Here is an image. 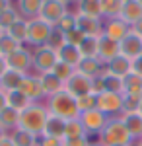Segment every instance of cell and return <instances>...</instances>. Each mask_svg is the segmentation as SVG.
<instances>
[{
    "label": "cell",
    "mask_w": 142,
    "mask_h": 146,
    "mask_svg": "<svg viewBox=\"0 0 142 146\" xmlns=\"http://www.w3.org/2000/svg\"><path fill=\"white\" fill-rule=\"evenodd\" d=\"M138 113L142 115V100H140V105H138Z\"/></svg>",
    "instance_id": "obj_54"
},
{
    "label": "cell",
    "mask_w": 142,
    "mask_h": 146,
    "mask_svg": "<svg viewBox=\"0 0 142 146\" xmlns=\"http://www.w3.org/2000/svg\"><path fill=\"white\" fill-rule=\"evenodd\" d=\"M121 121L127 127V131L132 136V140H140L142 138V115L140 113H123Z\"/></svg>",
    "instance_id": "obj_19"
},
{
    "label": "cell",
    "mask_w": 142,
    "mask_h": 146,
    "mask_svg": "<svg viewBox=\"0 0 142 146\" xmlns=\"http://www.w3.org/2000/svg\"><path fill=\"white\" fill-rule=\"evenodd\" d=\"M76 27L84 33V37H101L103 35V20L101 18L76 14Z\"/></svg>",
    "instance_id": "obj_11"
},
{
    "label": "cell",
    "mask_w": 142,
    "mask_h": 146,
    "mask_svg": "<svg viewBox=\"0 0 142 146\" xmlns=\"http://www.w3.org/2000/svg\"><path fill=\"white\" fill-rule=\"evenodd\" d=\"M140 100L142 98H136V96H123V113H138Z\"/></svg>",
    "instance_id": "obj_41"
},
{
    "label": "cell",
    "mask_w": 142,
    "mask_h": 146,
    "mask_svg": "<svg viewBox=\"0 0 142 146\" xmlns=\"http://www.w3.org/2000/svg\"><path fill=\"white\" fill-rule=\"evenodd\" d=\"M78 136H88L84 125L80 121V117L76 119H68L66 121V129H64V138H78ZM62 138V140H64Z\"/></svg>",
    "instance_id": "obj_34"
},
{
    "label": "cell",
    "mask_w": 142,
    "mask_h": 146,
    "mask_svg": "<svg viewBox=\"0 0 142 146\" xmlns=\"http://www.w3.org/2000/svg\"><path fill=\"white\" fill-rule=\"evenodd\" d=\"M76 72L84 74L88 78H98V76H101V74L105 72V64L99 60L98 56H94V58H86V56H84V58L78 62Z\"/></svg>",
    "instance_id": "obj_17"
},
{
    "label": "cell",
    "mask_w": 142,
    "mask_h": 146,
    "mask_svg": "<svg viewBox=\"0 0 142 146\" xmlns=\"http://www.w3.org/2000/svg\"><path fill=\"white\" fill-rule=\"evenodd\" d=\"M132 31H134L136 35H140V37H142V20H140L138 23H134V25H132Z\"/></svg>",
    "instance_id": "obj_48"
},
{
    "label": "cell",
    "mask_w": 142,
    "mask_h": 146,
    "mask_svg": "<svg viewBox=\"0 0 142 146\" xmlns=\"http://www.w3.org/2000/svg\"><path fill=\"white\" fill-rule=\"evenodd\" d=\"M60 2H62V4H66V6H68V8H70V6H72V4H74V6H76V2H78V0H60Z\"/></svg>",
    "instance_id": "obj_52"
},
{
    "label": "cell",
    "mask_w": 142,
    "mask_h": 146,
    "mask_svg": "<svg viewBox=\"0 0 142 146\" xmlns=\"http://www.w3.org/2000/svg\"><path fill=\"white\" fill-rule=\"evenodd\" d=\"M70 12V8L62 4L60 0H43V6H41V12H39V18L45 20L51 25H56L60 18H64L66 14Z\"/></svg>",
    "instance_id": "obj_9"
},
{
    "label": "cell",
    "mask_w": 142,
    "mask_h": 146,
    "mask_svg": "<svg viewBox=\"0 0 142 146\" xmlns=\"http://www.w3.org/2000/svg\"><path fill=\"white\" fill-rule=\"evenodd\" d=\"M12 4H14L12 0H0V12H4L6 8H10Z\"/></svg>",
    "instance_id": "obj_47"
},
{
    "label": "cell",
    "mask_w": 142,
    "mask_h": 146,
    "mask_svg": "<svg viewBox=\"0 0 142 146\" xmlns=\"http://www.w3.org/2000/svg\"><path fill=\"white\" fill-rule=\"evenodd\" d=\"M0 146H16V144L12 142V138H10V136H8L6 140H2V142H0Z\"/></svg>",
    "instance_id": "obj_51"
},
{
    "label": "cell",
    "mask_w": 142,
    "mask_h": 146,
    "mask_svg": "<svg viewBox=\"0 0 142 146\" xmlns=\"http://www.w3.org/2000/svg\"><path fill=\"white\" fill-rule=\"evenodd\" d=\"M45 105L51 115H56V117H62V119H76L80 117V111H78V103H76V98L70 96L66 90L58 92L55 96H49L45 100Z\"/></svg>",
    "instance_id": "obj_2"
},
{
    "label": "cell",
    "mask_w": 142,
    "mask_h": 146,
    "mask_svg": "<svg viewBox=\"0 0 142 146\" xmlns=\"http://www.w3.org/2000/svg\"><path fill=\"white\" fill-rule=\"evenodd\" d=\"M10 138L16 146H37V142H39V136L31 135V133H27V131H23V129L12 131Z\"/></svg>",
    "instance_id": "obj_30"
},
{
    "label": "cell",
    "mask_w": 142,
    "mask_h": 146,
    "mask_svg": "<svg viewBox=\"0 0 142 146\" xmlns=\"http://www.w3.org/2000/svg\"><path fill=\"white\" fill-rule=\"evenodd\" d=\"M119 49H121V55L131 58V60L140 58V55H142V37L136 35L131 29V31L127 33V37H125L123 41H119Z\"/></svg>",
    "instance_id": "obj_12"
},
{
    "label": "cell",
    "mask_w": 142,
    "mask_h": 146,
    "mask_svg": "<svg viewBox=\"0 0 142 146\" xmlns=\"http://www.w3.org/2000/svg\"><path fill=\"white\" fill-rule=\"evenodd\" d=\"M105 72H109L113 76H119V78H125L132 72V60L123 55L113 56L109 62H105Z\"/></svg>",
    "instance_id": "obj_16"
},
{
    "label": "cell",
    "mask_w": 142,
    "mask_h": 146,
    "mask_svg": "<svg viewBox=\"0 0 142 146\" xmlns=\"http://www.w3.org/2000/svg\"><path fill=\"white\" fill-rule=\"evenodd\" d=\"M80 121H82L88 136H90V135H99V133L105 129L109 117H107L105 113H101L99 109H92V111L80 113Z\"/></svg>",
    "instance_id": "obj_10"
},
{
    "label": "cell",
    "mask_w": 142,
    "mask_h": 146,
    "mask_svg": "<svg viewBox=\"0 0 142 146\" xmlns=\"http://www.w3.org/2000/svg\"><path fill=\"white\" fill-rule=\"evenodd\" d=\"M43 6V0H16V8L23 20H35L39 18V12Z\"/></svg>",
    "instance_id": "obj_21"
},
{
    "label": "cell",
    "mask_w": 142,
    "mask_h": 146,
    "mask_svg": "<svg viewBox=\"0 0 142 146\" xmlns=\"http://www.w3.org/2000/svg\"><path fill=\"white\" fill-rule=\"evenodd\" d=\"M138 2H140V4H142V0H138Z\"/></svg>",
    "instance_id": "obj_58"
},
{
    "label": "cell",
    "mask_w": 142,
    "mask_h": 146,
    "mask_svg": "<svg viewBox=\"0 0 142 146\" xmlns=\"http://www.w3.org/2000/svg\"><path fill=\"white\" fill-rule=\"evenodd\" d=\"M49 119V109L45 103H31L27 109H23L20 113V127L27 133H31L35 136H43L45 123Z\"/></svg>",
    "instance_id": "obj_1"
},
{
    "label": "cell",
    "mask_w": 142,
    "mask_h": 146,
    "mask_svg": "<svg viewBox=\"0 0 142 146\" xmlns=\"http://www.w3.org/2000/svg\"><path fill=\"white\" fill-rule=\"evenodd\" d=\"M20 47L22 45H20L18 41H14L6 31H2V35H0V56H8L10 53L18 51Z\"/></svg>",
    "instance_id": "obj_36"
},
{
    "label": "cell",
    "mask_w": 142,
    "mask_h": 146,
    "mask_svg": "<svg viewBox=\"0 0 142 146\" xmlns=\"http://www.w3.org/2000/svg\"><path fill=\"white\" fill-rule=\"evenodd\" d=\"M64 129H66V119L62 117H56L49 113V119L45 123L43 129V136H53V138H64Z\"/></svg>",
    "instance_id": "obj_20"
},
{
    "label": "cell",
    "mask_w": 142,
    "mask_h": 146,
    "mask_svg": "<svg viewBox=\"0 0 142 146\" xmlns=\"http://www.w3.org/2000/svg\"><path fill=\"white\" fill-rule=\"evenodd\" d=\"M98 140L103 146H121V144H132V136L129 135L127 127L123 125L121 117H113L107 121L105 129L98 135Z\"/></svg>",
    "instance_id": "obj_3"
},
{
    "label": "cell",
    "mask_w": 142,
    "mask_h": 146,
    "mask_svg": "<svg viewBox=\"0 0 142 146\" xmlns=\"http://www.w3.org/2000/svg\"><path fill=\"white\" fill-rule=\"evenodd\" d=\"M98 109L105 113L109 119L121 117L123 113V94H113V92H103L98 96Z\"/></svg>",
    "instance_id": "obj_7"
},
{
    "label": "cell",
    "mask_w": 142,
    "mask_h": 146,
    "mask_svg": "<svg viewBox=\"0 0 142 146\" xmlns=\"http://www.w3.org/2000/svg\"><path fill=\"white\" fill-rule=\"evenodd\" d=\"M121 55V49H119V41L115 39H109L107 35H101L99 37V51H98V58L105 64L109 62L113 56Z\"/></svg>",
    "instance_id": "obj_18"
},
{
    "label": "cell",
    "mask_w": 142,
    "mask_h": 146,
    "mask_svg": "<svg viewBox=\"0 0 142 146\" xmlns=\"http://www.w3.org/2000/svg\"><path fill=\"white\" fill-rule=\"evenodd\" d=\"M72 12L84 14V16H92V18H101V0H78L76 10H72Z\"/></svg>",
    "instance_id": "obj_25"
},
{
    "label": "cell",
    "mask_w": 142,
    "mask_h": 146,
    "mask_svg": "<svg viewBox=\"0 0 142 146\" xmlns=\"http://www.w3.org/2000/svg\"><path fill=\"white\" fill-rule=\"evenodd\" d=\"M103 86H105V92L123 94V78L113 76V74H109V72H103Z\"/></svg>",
    "instance_id": "obj_37"
},
{
    "label": "cell",
    "mask_w": 142,
    "mask_h": 146,
    "mask_svg": "<svg viewBox=\"0 0 142 146\" xmlns=\"http://www.w3.org/2000/svg\"><path fill=\"white\" fill-rule=\"evenodd\" d=\"M78 49H80L82 58H84V56H86V58H94V56H98L99 37H84V39H82V43L78 45Z\"/></svg>",
    "instance_id": "obj_32"
},
{
    "label": "cell",
    "mask_w": 142,
    "mask_h": 146,
    "mask_svg": "<svg viewBox=\"0 0 142 146\" xmlns=\"http://www.w3.org/2000/svg\"><path fill=\"white\" fill-rule=\"evenodd\" d=\"M4 107H8V101H6V92L0 90V111H2Z\"/></svg>",
    "instance_id": "obj_46"
},
{
    "label": "cell",
    "mask_w": 142,
    "mask_h": 146,
    "mask_svg": "<svg viewBox=\"0 0 142 146\" xmlns=\"http://www.w3.org/2000/svg\"><path fill=\"white\" fill-rule=\"evenodd\" d=\"M6 101H8V107H12V109H16V111H20V113H22L23 109H27L33 103V101L29 100L25 94H22L20 90L6 92Z\"/></svg>",
    "instance_id": "obj_26"
},
{
    "label": "cell",
    "mask_w": 142,
    "mask_h": 146,
    "mask_svg": "<svg viewBox=\"0 0 142 146\" xmlns=\"http://www.w3.org/2000/svg\"><path fill=\"white\" fill-rule=\"evenodd\" d=\"M39 78H41V84H43V90H45V94H47V98H49V96H55V94H58V92L64 90V84L56 78L53 72L41 74Z\"/></svg>",
    "instance_id": "obj_28"
},
{
    "label": "cell",
    "mask_w": 142,
    "mask_h": 146,
    "mask_svg": "<svg viewBox=\"0 0 142 146\" xmlns=\"http://www.w3.org/2000/svg\"><path fill=\"white\" fill-rule=\"evenodd\" d=\"M6 33L10 35L14 41H18L20 45H25L27 47V33H29V22L27 20H23V18H20L18 22L14 23L12 27H8V31Z\"/></svg>",
    "instance_id": "obj_24"
},
{
    "label": "cell",
    "mask_w": 142,
    "mask_h": 146,
    "mask_svg": "<svg viewBox=\"0 0 142 146\" xmlns=\"http://www.w3.org/2000/svg\"><path fill=\"white\" fill-rule=\"evenodd\" d=\"M90 146H103V144H101L99 140H92V144H90Z\"/></svg>",
    "instance_id": "obj_53"
},
{
    "label": "cell",
    "mask_w": 142,
    "mask_h": 146,
    "mask_svg": "<svg viewBox=\"0 0 142 146\" xmlns=\"http://www.w3.org/2000/svg\"><path fill=\"white\" fill-rule=\"evenodd\" d=\"M134 142H136V146H142V138L140 140H134Z\"/></svg>",
    "instance_id": "obj_55"
},
{
    "label": "cell",
    "mask_w": 142,
    "mask_h": 146,
    "mask_svg": "<svg viewBox=\"0 0 142 146\" xmlns=\"http://www.w3.org/2000/svg\"><path fill=\"white\" fill-rule=\"evenodd\" d=\"M121 146H131V144H121Z\"/></svg>",
    "instance_id": "obj_56"
},
{
    "label": "cell",
    "mask_w": 142,
    "mask_h": 146,
    "mask_svg": "<svg viewBox=\"0 0 142 146\" xmlns=\"http://www.w3.org/2000/svg\"><path fill=\"white\" fill-rule=\"evenodd\" d=\"M6 60H4V56H0V78H2V74H4V70H6Z\"/></svg>",
    "instance_id": "obj_50"
},
{
    "label": "cell",
    "mask_w": 142,
    "mask_h": 146,
    "mask_svg": "<svg viewBox=\"0 0 142 146\" xmlns=\"http://www.w3.org/2000/svg\"><path fill=\"white\" fill-rule=\"evenodd\" d=\"M20 92L25 94L33 103H45V100H47V94H45V90H43L41 78H39L37 74H33V72L25 74L22 86H20Z\"/></svg>",
    "instance_id": "obj_8"
},
{
    "label": "cell",
    "mask_w": 142,
    "mask_h": 146,
    "mask_svg": "<svg viewBox=\"0 0 142 146\" xmlns=\"http://www.w3.org/2000/svg\"><path fill=\"white\" fill-rule=\"evenodd\" d=\"M92 80L94 78H88L80 72H74V76L64 84V90L74 98H82L86 94H92Z\"/></svg>",
    "instance_id": "obj_13"
},
{
    "label": "cell",
    "mask_w": 142,
    "mask_h": 146,
    "mask_svg": "<svg viewBox=\"0 0 142 146\" xmlns=\"http://www.w3.org/2000/svg\"><path fill=\"white\" fill-rule=\"evenodd\" d=\"M25 74L18 72V70H12V68H6L2 78H0V90L4 92H14V90H20Z\"/></svg>",
    "instance_id": "obj_22"
},
{
    "label": "cell",
    "mask_w": 142,
    "mask_h": 146,
    "mask_svg": "<svg viewBox=\"0 0 142 146\" xmlns=\"http://www.w3.org/2000/svg\"><path fill=\"white\" fill-rule=\"evenodd\" d=\"M76 103H78V111L80 113L98 109V96L96 94H86L82 98H76Z\"/></svg>",
    "instance_id": "obj_38"
},
{
    "label": "cell",
    "mask_w": 142,
    "mask_h": 146,
    "mask_svg": "<svg viewBox=\"0 0 142 146\" xmlns=\"http://www.w3.org/2000/svg\"><path fill=\"white\" fill-rule=\"evenodd\" d=\"M66 37V43H68V45H80V43H82V39H84V33H82V31H80V29H72V31H68V33L64 35Z\"/></svg>",
    "instance_id": "obj_42"
},
{
    "label": "cell",
    "mask_w": 142,
    "mask_h": 146,
    "mask_svg": "<svg viewBox=\"0 0 142 146\" xmlns=\"http://www.w3.org/2000/svg\"><path fill=\"white\" fill-rule=\"evenodd\" d=\"M123 0H101V18L103 20H113L121 16Z\"/></svg>",
    "instance_id": "obj_31"
},
{
    "label": "cell",
    "mask_w": 142,
    "mask_h": 146,
    "mask_svg": "<svg viewBox=\"0 0 142 146\" xmlns=\"http://www.w3.org/2000/svg\"><path fill=\"white\" fill-rule=\"evenodd\" d=\"M92 140L90 136H78V138H64L62 146H90Z\"/></svg>",
    "instance_id": "obj_43"
},
{
    "label": "cell",
    "mask_w": 142,
    "mask_h": 146,
    "mask_svg": "<svg viewBox=\"0 0 142 146\" xmlns=\"http://www.w3.org/2000/svg\"><path fill=\"white\" fill-rule=\"evenodd\" d=\"M31 58H33L31 72L41 76V74H47L55 68V64L58 62V53L55 49H51L49 45H43L31 49Z\"/></svg>",
    "instance_id": "obj_4"
},
{
    "label": "cell",
    "mask_w": 142,
    "mask_h": 146,
    "mask_svg": "<svg viewBox=\"0 0 142 146\" xmlns=\"http://www.w3.org/2000/svg\"><path fill=\"white\" fill-rule=\"evenodd\" d=\"M58 60H62L66 64H70V66H78V62L82 60V55H80V49L76 45H68L66 43L60 51H58Z\"/></svg>",
    "instance_id": "obj_29"
},
{
    "label": "cell",
    "mask_w": 142,
    "mask_h": 146,
    "mask_svg": "<svg viewBox=\"0 0 142 146\" xmlns=\"http://www.w3.org/2000/svg\"><path fill=\"white\" fill-rule=\"evenodd\" d=\"M37 146H62L60 138H53V136H39Z\"/></svg>",
    "instance_id": "obj_44"
},
{
    "label": "cell",
    "mask_w": 142,
    "mask_h": 146,
    "mask_svg": "<svg viewBox=\"0 0 142 146\" xmlns=\"http://www.w3.org/2000/svg\"><path fill=\"white\" fill-rule=\"evenodd\" d=\"M132 72H136V74H142V58H136V60H132Z\"/></svg>",
    "instance_id": "obj_45"
},
{
    "label": "cell",
    "mask_w": 142,
    "mask_h": 146,
    "mask_svg": "<svg viewBox=\"0 0 142 146\" xmlns=\"http://www.w3.org/2000/svg\"><path fill=\"white\" fill-rule=\"evenodd\" d=\"M51 72H53V74H55V76H56L58 80H60L62 84H66L68 80L74 76L76 68H74V66H70V64H66V62H62V60H58V62L55 64V68H53Z\"/></svg>",
    "instance_id": "obj_35"
},
{
    "label": "cell",
    "mask_w": 142,
    "mask_h": 146,
    "mask_svg": "<svg viewBox=\"0 0 142 146\" xmlns=\"http://www.w3.org/2000/svg\"><path fill=\"white\" fill-rule=\"evenodd\" d=\"M0 35H2V29H0Z\"/></svg>",
    "instance_id": "obj_57"
},
{
    "label": "cell",
    "mask_w": 142,
    "mask_h": 146,
    "mask_svg": "<svg viewBox=\"0 0 142 146\" xmlns=\"http://www.w3.org/2000/svg\"><path fill=\"white\" fill-rule=\"evenodd\" d=\"M6 60V66L12 68V70H18L22 74H29L33 66V58H31V49L29 47L22 45L18 51L10 53L8 56H4Z\"/></svg>",
    "instance_id": "obj_6"
},
{
    "label": "cell",
    "mask_w": 142,
    "mask_h": 146,
    "mask_svg": "<svg viewBox=\"0 0 142 146\" xmlns=\"http://www.w3.org/2000/svg\"><path fill=\"white\" fill-rule=\"evenodd\" d=\"M0 125L12 133V131H16L18 127H20V111H16V109H12V107H4L2 111H0Z\"/></svg>",
    "instance_id": "obj_27"
},
{
    "label": "cell",
    "mask_w": 142,
    "mask_h": 146,
    "mask_svg": "<svg viewBox=\"0 0 142 146\" xmlns=\"http://www.w3.org/2000/svg\"><path fill=\"white\" fill-rule=\"evenodd\" d=\"M20 18H22V16H20L18 8H16V4H12L10 8L0 12V29H2V31H8V27H12Z\"/></svg>",
    "instance_id": "obj_33"
},
{
    "label": "cell",
    "mask_w": 142,
    "mask_h": 146,
    "mask_svg": "<svg viewBox=\"0 0 142 146\" xmlns=\"http://www.w3.org/2000/svg\"><path fill=\"white\" fill-rule=\"evenodd\" d=\"M121 20L129 25H134L142 20V4L138 0H123V8H121Z\"/></svg>",
    "instance_id": "obj_15"
},
{
    "label": "cell",
    "mask_w": 142,
    "mask_h": 146,
    "mask_svg": "<svg viewBox=\"0 0 142 146\" xmlns=\"http://www.w3.org/2000/svg\"><path fill=\"white\" fill-rule=\"evenodd\" d=\"M132 27L129 23H125L121 18H113V20H103V35H107L109 39L115 41H123L127 33L131 31Z\"/></svg>",
    "instance_id": "obj_14"
},
{
    "label": "cell",
    "mask_w": 142,
    "mask_h": 146,
    "mask_svg": "<svg viewBox=\"0 0 142 146\" xmlns=\"http://www.w3.org/2000/svg\"><path fill=\"white\" fill-rule=\"evenodd\" d=\"M58 31H62V33H68V31H72V29H76V12H68L64 18H60L58 20V23L55 25Z\"/></svg>",
    "instance_id": "obj_39"
},
{
    "label": "cell",
    "mask_w": 142,
    "mask_h": 146,
    "mask_svg": "<svg viewBox=\"0 0 142 146\" xmlns=\"http://www.w3.org/2000/svg\"><path fill=\"white\" fill-rule=\"evenodd\" d=\"M8 136H10V133H8V131H6V129L0 125V142H2V140H6Z\"/></svg>",
    "instance_id": "obj_49"
},
{
    "label": "cell",
    "mask_w": 142,
    "mask_h": 146,
    "mask_svg": "<svg viewBox=\"0 0 142 146\" xmlns=\"http://www.w3.org/2000/svg\"><path fill=\"white\" fill-rule=\"evenodd\" d=\"M47 45L51 47V49H55L56 53H58V51H60V49L66 45L64 33H62V31H58V29L55 27V29H53V33H51V37H49V43H47Z\"/></svg>",
    "instance_id": "obj_40"
},
{
    "label": "cell",
    "mask_w": 142,
    "mask_h": 146,
    "mask_svg": "<svg viewBox=\"0 0 142 146\" xmlns=\"http://www.w3.org/2000/svg\"><path fill=\"white\" fill-rule=\"evenodd\" d=\"M29 22V33H27V47L35 49V47H43L49 43V37L53 33L55 25L47 23L41 18H35V20H27Z\"/></svg>",
    "instance_id": "obj_5"
},
{
    "label": "cell",
    "mask_w": 142,
    "mask_h": 146,
    "mask_svg": "<svg viewBox=\"0 0 142 146\" xmlns=\"http://www.w3.org/2000/svg\"><path fill=\"white\" fill-rule=\"evenodd\" d=\"M123 96H136L142 98V74L131 72L123 78Z\"/></svg>",
    "instance_id": "obj_23"
}]
</instances>
